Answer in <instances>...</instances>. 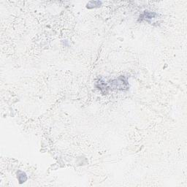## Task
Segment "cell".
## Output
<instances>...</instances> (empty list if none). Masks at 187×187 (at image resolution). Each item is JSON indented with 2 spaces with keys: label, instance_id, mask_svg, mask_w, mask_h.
<instances>
[{
  "label": "cell",
  "instance_id": "6da1fadb",
  "mask_svg": "<svg viewBox=\"0 0 187 187\" xmlns=\"http://www.w3.org/2000/svg\"><path fill=\"white\" fill-rule=\"evenodd\" d=\"M156 15L155 12H148V11H145L143 15H142L143 17H144V18L146 19H151L153 18H154Z\"/></svg>",
  "mask_w": 187,
  "mask_h": 187
},
{
  "label": "cell",
  "instance_id": "7a4b0ae2",
  "mask_svg": "<svg viewBox=\"0 0 187 187\" xmlns=\"http://www.w3.org/2000/svg\"><path fill=\"white\" fill-rule=\"evenodd\" d=\"M21 173V174H18V180H19V181H20V183H23V182H25L26 181V179H27V177L26 176V174L24 173H23V172H20Z\"/></svg>",
  "mask_w": 187,
  "mask_h": 187
}]
</instances>
